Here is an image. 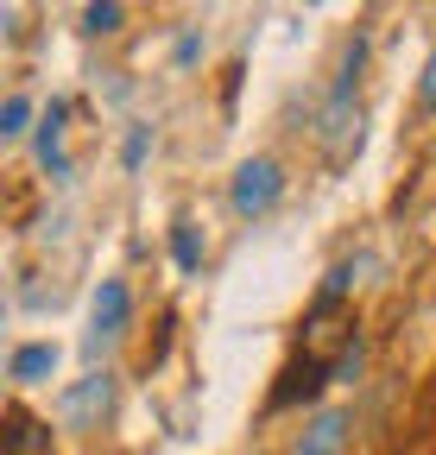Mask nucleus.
Instances as JSON below:
<instances>
[{
    "instance_id": "obj_1",
    "label": "nucleus",
    "mask_w": 436,
    "mask_h": 455,
    "mask_svg": "<svg viewBox=\"0 0 436 455\" xmlns=\"http://www.w3.org/2000/svg\"><path fill=\"white\" fill-rule=\"evenodd\" d=\"M361 64H367V38H348L336 89L316 108V152H322L329 171H348L354 152H361Z\"/></svg>"
},
{
    "instance_id": "obj_2",
    "label": "nucleus",
    "mask_w": 436,
    "mask_h": 455,
    "mask_svg": "<svg viewBox=\"0 0 436 455\" xmlns=\"http://www.w3.org/2000/svg\"><path fill=\"white\" fill-rule=\"evenodd\" d=\"M279 196H285V164L272 158V152H259V158H247V164L234 171L228 203H234V215H241V221L272 215V209H279Z\"/></svg>"
},
{
    "instance_id": "obj_3",
    "label": "nucleus",
    "mask_w": 436,
    "mask_h": 455,
    "mask_svg": "<svg viewBox=\"0 0 436 455\" xmlns=\"http://www.w3.org/2000/svg\"><path fill=\"white\" fill-rule=\"evenodd\" d=\"M115 411V373H83L76 386H64V398H58V418H64V430H101V418Z\"/></svg>"
},
{
    "instance_id": "obj_4",
    "label": "nucleus",
    "mask_w": 436,
    "mask_h": 455,
    "mask_svg": "<svg viewBox=\"0 0 436 455\" xmlns=\"http://www.w3.org/2000/svg\"><path fill=\"white\" fill-rule=\"evenodd\" d=\"M329 379H336V367L322 361V355H297V361L279 373V386L266 392V411H291V405H310V398H316L322 386H329Z\"/></svg>"
},
{
    "instance_id": "obj_5",
    "label": "nucleus",
    "mask_w": 436,
    "mask_h": 455,
    "mask_svg": "<svg viewBox=\"0 0 436 455\" xmlns=\"http://www.w3.org/2000/svg\"><path fill=\"white\" fill-rule=\"evenodd\" d=\"M127 323H133V291H127V278H101V284H95V329H89V355L115 348V341L127 335Z\"/></svg>"
},
{
    "instance_id": "obj_6",
    "label": "nucleus",
    "mask_w": 436,
    "mask_h": 455,
    "mask_svg": "<svg viewBox=\"0 0 436 455\" xmlns=\"http://www.w3.org/2000/svg\"><path fill=\"white\" fill-rule=\"evenodd\" d=\"M7 430H0V455H58V436H51V424L26 405H7V418H0Z\"/></svg>"
},
{
    "instance_id": "obj_7",
    "label": "nucleus",
    "mask_w": 436,
    "mask_h": 455,
    "mask_svg": "<svg viewBox=\"0 0 436 455\" xmlns=\"http://www.w3.org/2000/svg\"><path fill=\"white\" fill-rule=\"evenodd\" d=\"M348 449V411H316L304 430H297V443H291V455H342Z\"/></svg>"
},
{
    "instance_id": "obj_8",
    "label": "nucleus",
    "mask_w": 436,
    "mask_h": 455,
    "mask_svg": "<svg viewBox=\"0 0 436 455\" xmlns=\"http://www.w3.org/2000/svg\"><path fill=\"white\" fill-rule=\"evenodd\" d=\"M64 121H70V108H64V101H51V108H44V121H38V164H44V171H51V178H58V184H70Z\"/></svg>"
},
{
    "instance_id": "obj_9",
    "label": "nucleus",
    "mask_w": 436,
    "mask_h": 455,
    "mask_svg": "<svg viewBox=\"0 0 436 455\" xmlns=\"http://www.w3.org/2000/svg\"><path fill=\"white\" fill-rule=\"evenodd\" d=\"M58 361H64L58 341H20L13 361H7V379H13V386H38V379L58 373Z\"/></svg>"
},
{
    "instance_id": "obj_10",
    "label": "nucleus",
    "mask_w": 436,
    "mask_h": 455,
    "mask_svg": "<svg viewBox=\"0 0 436 455\" xmlns=\"http://www.w3.org/2000/svg\"><path fill=\"white\" fill-rule=\"evenodd\" d=\"M171 259H178V272H202V235H196V221H171Z\"/></svg>"
},
{
    "instance_id": "obj_11",
    "label": "nucleus",
    "mask_w": 436,
    "mask_h": 455,
    "mask_svg": "<svg viewBox=\"0 0 436 455\" xmlns=\"http://www.w3.org/2000/svg\"><path fill=\"white\" fill-rule=\"evenodd\" d=\"M127 26V7H121V0H95V7H83V32L89 38H115Z\"/></svg>"
},
{
    "instance_id": "obj_12",
    "label": "nucleus",
    "mask_w": 436,
    "mask_h": 455,
    "mask_svg": "<svg viewBox=\"0 0 436 455\" xmlns=\"http://www.w3.org/2000/svg\"><path fill=\"white\" fill-rule=\"evenodd\" d=\"M26 121H32V101L26 95H7V108H0V140H20Z\"/></svg>"
},
{
    "instance_id": "obj_13",
    "label": "nucleus",
    "mask_w": 436,
    "mask_h": 455,
    "mask_svg": "<svg viewBox=\"0 0 436 455\" xmlns=\"http://www.w3.org/2000/svg\"><path fill=\"white\" fill-rule=\"evenodd\" d=\"M146 152H152V127H133V133H127V146H121V164H127V171H139V164H146Z\"/></svg>"
},
{
    "instance_id": "obj_14",
    "label": "nucleus",
    "mask_w": 436,
    "mask_h": 455,
    "mask_svg": "<svg viewBox=\"0 0 436 455\" xmlns=\"http://www.w3.org/2000/svg\"><path fill=\"white\" fill-rule=\"evenodd\" d=\"M417 101H424V108L436 114V51L424 57V76H417Z\"/></svg>"
},
{
    "instance_id": "obj_15",
    "label": "nucleus",
    "mask_w": 436,
    "mask_h": 455,
    "mask_svg": "<svg viewBox=\"0 0 436 455\" xmlns=\"http://www.w3.org/2000/svg\"><path fill=\"white\" fill-rule=\"evenodd\" d=\"M196 51H202V38H196V32H184V44H178V64H196Z\"/></svg>"
}]
</instances>
